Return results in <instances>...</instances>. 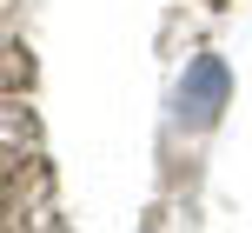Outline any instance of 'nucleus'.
<instances>
[{
	"mask_svg": "<svg viewBox=\"0 0 252 233\" xmlns=\"http://www.w3.org/2000/svg\"><path fill=\"white\" fill-rule=\"evenodd\" d=\"M219 107H226V67L206 53V60H192L186 80H179V114H192L206 127V120H219Z\"/></svg>",
	"mask_w": 252,
	"mask_h": 233,
	"instance_id": "obj_1",
	"label": "nucleus"
}]
</instances>
